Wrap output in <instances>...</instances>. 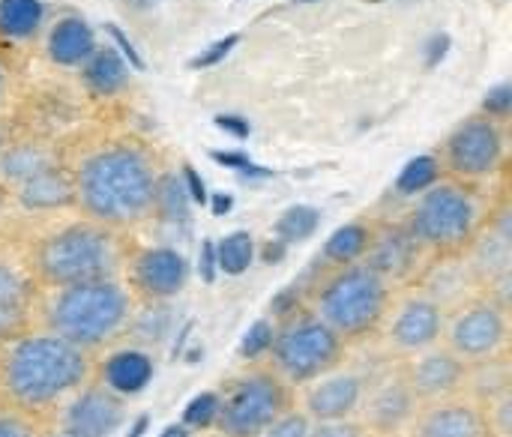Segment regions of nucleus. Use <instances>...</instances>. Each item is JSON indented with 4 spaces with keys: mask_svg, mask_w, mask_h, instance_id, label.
Instances as JSON below:
<instances>
[{
    "mask_svg": "<svg viewBox=\"0 0 512 437\" xmlns=\"http://www.w3.org/2000/svg\"><path fill=\"white\" fill-rule=\"evenodd\" d=\"M156 174L132 147L90 156L75 177V198L102 225H129L153 210Z\"/></svg>",
    "mask_w": 512,
    "mask_h": 437,
    "instance_id": "nucleus-1",
    "label": "nucleus"
},
{
    "mask_svg": "<svg viewBox=\"0 0 512 437\" xmlns=\"http://www.w3.org/2000/svg\"><path fill=\"white\" fill-rule=\"evenodd\" d=\"M84 378H87L84 348L54 333L18 339L0 366V384L6 396L21 408L51 405L66 393L78 390Z\"/></svg>",
    "mask_w": 512,
    "mask_h": 437,
    "instance_id": "nucleus-2",
    "label": "nucleus"
},
{
    "mask_svg": "<svg viewBox=\"0 0 512 437\" xmlns=\"http://www.w3.org/2000/svg\"><path fill=\"white\" fill-rule=\"evenodd\" d=\"M129 321V297L111 279H90L60 288L48 306V330L78 348H96L114 339Z\"/></svg>",
    "mask_w": 512,
    "mask_h": 437,
    "instance_id": "nucleus-3",
    "label": "nucleus"
},
{
    "mask_svg": "<svg viewBox=\"0 0 512 437\" xmlns=\"http://www.w3.org/2000/svg\"><path fill=\"white\" fill-rule=\"evenodd\" d=\"M387 279H381L366 264H345L333 273L321 291L315 315L339 336V339H360L378 327L387 309Z\"/></svg>",
    "mask_w": 512,
    "mask_h": 437,
    "instance_id": "nucleus-4",
    "label": "nucleus"
},
{
    "mask_svg": "<svg viewBox=\"0 0 512 437\" xmlns=\"http://www.w3.org/2000/svg\"><path fill=\"white\" fill-rule=\"evenodd\" d=\"M276 375L285 384H309L333 372L342 360V339L309 312H294L282 318V327L270 342Z\"/></svg>",
    "mask_w": 512,
    "mask_h": 437,
    "instance_id": "nucleus-5",
    "label": "nucleus"
},
{
    "mask_svg": "<svg viewBox=\"0 0 512 437\" xmlns=\"http://www.w3.org/2000/svg\"><path fill=\"white\" fill-rule=\"evenodd\" d=\"M114 243L96 225H69L51 234L36 255L42 279L54 288L105 279L114 270Z\"/></svg>",
    "mask_w": 512,
    "mask_h": 437,
    "instance_id": "nucleus-6",
    "label": "nucleus"
},
{
    "mask_svg": "<svg viewBox=\"0 0 512 437\" xmlns=\"http://www.w3.org/2000/svg\"><path fill=\"white\" fill-rule=\"evenodd\" d=\"M291 408L285 381L276 372H252L237 378L219 396L213 426L222 437H258Z\"/></svg>",
    "mask_w": 512,
    "mask_h": 437,
    "instance_id": "nucleus-7",
    "label": "nucleus"
},
{
    "mask_svg": "<svg viewBox=\"0 0 512 437\" xmlns=\"http://www.w3.org/2000/svg\"><path fill=\"white\" fill-rule=\"evenodd\" d=\"M477 225V207L471 195L459 186H429L411 213L408 231L420 246L456 249L471 240Z\"/></svg>",
    "mask_w": 512,
    "mask_h": 437,
    "instance_id": "nucleus-8",
    "label": "nucleus"
},
{
    "mask_svg": "<svg viewBox=\"0 0 512 437\" xmlns=\"http://www.w3.org/2000/svg\"><path fill=\"white\" fill-rule=\"evenodd\" d=\"M447 342L450 351L465 363L495 357L507 342V312L492 300L471 303L453 318L447 330Z\"/></svg>",
    "mask_w": 512,
    "mask_h": 437,
    "instance_id": "nucleus-9",
    "label": "nucleus"
},
{
    "mask_svg": "<svg viewBox=\"0 0 512 437\" xmlns=\"http://www.w3.org/2000/svg\"><path fill=\"white\" fill-rule=\"evenodd\" d=\"M504 135L495 117H468L447 141V165L459 177H486L501 165Z\"/></svg>",
    "mask_w": 512,
    "mask_h": 437,
    "instance_id": "nucleus-10",
    "label": "nucleus"
},
{
    "mask_svg": "<svg viewBox=\"0 0 512 437\" xmlns=\"http://www.w3.org/2000/svg\"><path fill=\"white\" fill-rule=\"evenodd\" d=\"M465 375H468V363L456 357L450 348L447 351L426 348L408 366L405 381L411 384L420 402H438V399H450L453 393H459L465 387Z\"/></svg>",
    "mask_w": 512,
    "mask_h": 437,
    "instance_id": "nucleus-11",
    "label": "nucleus"
},
{
    "mask_svg": "<svg viewBox=\"0 0 512 437\" xmlns=\"http://www.w3.org/2000/svg\"><path fill=\"white\" fill-rule=\"evenodd\" d=\"M411 437H489V423L477 402L438 399L414 414Z\"/></svg>",
    "mask_w": 512,
    "mask_h": 437,
    "instance_id": "nucleus-12",
    "label": "nucleus"
},
{
    "mask_svg": "<svg viewBox=\"0 0 512 437\" xmlns=\"http://www.w3.org/2000/svg\"><path fill=\"white\" fill-rule=\"evenodd\" d=\"M123 423L120 393L111 387H87L63 414L66 437H111Z\"/></svg>",
    "mask_w": 512,
    "mask_h": 437,
    "instance_id": "nucleus-13",
    "label": "nucleus"
},
{
    "mask_svg": "<svg viewBox=\"0 0 512 437\" xmlns=\"http://www.w3.org/2000/svg\"><path fill=\"white\" fill-rule=\"evenodd\" d=\"M363 396H366V381L360 375L327 372L309 381V390L303 396V414L309 420H348L360 411Z\"/></svg>",
    "mask_w": 512,
    "mask_h": 437,
    "instance_id": "nucleus-14",
    "label": "nucleus"
},
{
    "mask_svg": "<svg viewBox=\"0 0 512 437\" xmlns=\"http://www.w3.org/2000/svg\"><path fill=\"white\" fill-rule=\"evenodd\" d=\"M417 405H420V399L414 396V390L405 381V375L384 378L360 402L366 426L372 432H378V435H393V432L411 426V420L417 414Z\"/></svg>",
    "mask_w": 512,
    "mask_h": 437,
    "instance_id": "nucleus-15",
    "label": "nucleus"
},
{
    "mask_svg": "<svg viewBox=\"0 0 512 437\" xmlns=\"http://www.w3.org/2000/svg\"><path fill=\"white\" fill-rule=\"evenodd\" d=\"M441 333H444V306L435 303L432 297L408 300L390 324V342L405 354H420L432 348L441 339Z\"/></svg>",
    "mask_w": 512,
    "mask_h": 437,
    "instance_id": "nucleus-16",
    "label": "nucleus"
},
{
    "mask_svg": "<svg viewBox=\"0 0 512 437\" xmlns=\"http://www.w3.org/2000/svg\"><path fill=\"white\" fill-rule=\"evenodd\" d=\"M186 276H189L186 258L165 246L147 249L135 261V285L150 300H171L174 294L183 291Z\"/></svg>",
    "mask_w": 512,
    "mask_h": 437,
    "instance_id": "nucleus-17",
    "label": "nucleus"
},
{
    "mask_svg": "<svg viewBox=\"0 0 512 437\" xmlns=\"http://www.w3.org/2000/svg\"><path fill=\"white\" fill-rule=\"evenodd\" d=\"M417 252H420V243L408 228H387L384 234L369 240L363 264L372 267L381 279H402L414 270Z\"/></svg>",
    "mask_w": 512,
    "mask_h": 437,
    "instance_id": "nucleus-18",
    "label": "nucleus"
},
{
    "mask_svg": "<svg viewBox=\"0 0 512 437\" xmlns=\"http://www.w3.org/2000/svg\"><path fill=\"white\" fill-rule=\"evenodd\" d=\"M18 186V201L27 210H57L75 201V180L57 165L42 168L39 174L27 177Z\"/></svg>",
    "mask_w": 512,
    "mask_h": 437,
    "instance_id": "nucleus-19",
    "label": "nucleus"
},
{
    "mask_svg": "<svg viewBox=\"0 0 512 437\" xmlns=\"http://www.w3.org/2000/svg\"><path fill=\"white\" fill-rule=\"evenodd\" d=\"M96 48V39H93V30L81 21V18H63L57 21V27L51 30V39H48V51L57 63L63 66H78L84 63Z\"/></svg>",
    "mask_w": 512,
    "mask_h": 437,
    "instance_id": "nucleus-20",
    "label": "nucleus"
},
{
    "mask_svg": "<svg viewBox=\"0 0 512 437\" xmlns=\"http://www.w3.org/2000/svg\"><path fill=\"white\" fill-rule=\"evenodd\" d=\"M150 375H153V363H150V357H144L138 351L114 354L102 369V381L114 393H135L150 381Z\"/></svg>",
    "mask_w": 512,
    "mask_h": 437,
    "instance_id": "nucleus-21",
    "label": "nucleus"
},
{
    "mask_svg": "<svg viewBox=\"0 0 512 437\" xmlns=\"http://www.w3.org/2000/svg\"><path fill=\"white\" fill-rule=\"evenodd\" d=\"M84 81L96 93H117L129 81V63L114 48H93V54L84 60Z\"/></svg>",
    "mask_w": 512,
    "mask_h": 437,
    "instance_id": "nucleus-22",
    "label": "nucleus"
},
{
    "mask_svg": "<svg viewBox=\"0 0 512 437\" xmlns=\"http://www.w3.org/2000/svg\"><path fill=\"white\" fill-rule=\"evenodd\" d=\"M510 243L512 240L501 237L498 231H489L483 240H477V243H474V252H471V261H468V267H471L474 279H486V282H492V279H498V276L510 273V261H512Z\"/></svg>",
    "mask_w": 512,
    "mask_h": 437,
    "instance_id": "nucleus-23",
    "label": "nucleus"
},
{
    "mask_svg": "<svg viewBox=\"0 0 512 437\" xmlns=\"http://www.w3.org/2000/svg\"><path fill=\"white\" fill-rule=\"evenodd\" d=\"M465 387H471L474 396H477L480 402H486V405L495 402L498 396L510 393V366H507V360H501V357L495 354V357L468 363Z\"/></svg>",
    "mask_w": 512,
    "mask_h": 437,
    "instance_id": "nucleus-24",
    "label": "nucleus"
},
{
    "mask_svg": "<svg viewBox=\"0 0 512 437\" xmlns=\"http://www.w3.org/2000/svg\"><path fill=\"white\" fill-rule=\"evenodd\" d=\"M189 192H186V183L180 174H165V177H156V186H153V207L156 213L171 222V225H186L189 222Z\"/></svg>",
    "mask_w": 512,
    "mask_h": 437,
    "instance_id": "nucleus-25",
    "label": "nucleus"
},
{
    "mask_svg": "<svg viewBox=\"0 0 512 437\" xmlns=\"http://www.w3.org/2000/svg\"><path fill=\"white\" fill-rule=\"evenodd\" d=\"M369 240H372L369 228L360 225V222H351V225H342V228L333 231V237L324 243V252L321 255H324L327 264L345 267V264H354V261H360L366 255Z\"/></svg>",
    "mask_w": 512,
    "mask_h": 437,
    "instance_id": "nucleus-26",
    "label": "nucleus"
},
{
    "mask_svg": "<svg viewBox=\"0 0 512 437\" xmlns=\"http://www.w3.org/2000/svg\"><path fill=\"white\" fill-rule=\"evenodd\" d=\"M48 165H54L51 153L39 144H18L0 153V177L9 183H24Z\"/></svg>",
    "mask_w": 512,
    "mask_h": 437,
    "instance_id": "nucleus-27",
    "label": "nucleus"
},
{
    "mask_svg": "<svg viewBox=\"0 0 512 437\" xmlns=\"http://www.w3.org/2000/svg\"><path fill=\"white\" fill-rule=\"evenodd\" d=\"M42 3L39 0H0V33L24 39L36 33L42 24Z\"/></svg>",
    "mask_w": 512,
    "mask_h": 437,
    "instance_id": "nucleus-28",
    "label": "nucleus"
},
{
    "mask_svg": "<svg viewBox=\"0 0 512 437\" xmlns=\"http://www.w3.org/2000/svg\"><path fill=\"white\" fill-rule=\"evenodd\" d=\"M252 258H255V240L249 231H234L222 243H216V267L228 276L246 273Z\"/></svg>",
    "mask_w": 512,
    "mask_h": 437,
    "instance_id": "nucleus-29",
    "label": "nucleus"
},
{
    "mask_svg": "<svg viewBox=\"0 0 512 437\" xmlns=\"http://www.w3.org/2000/svg\"><path fill=\"white\" fill-rule=\"evenodd\" d=\"M321 225V213L315 207H306V204H297V207H288L279 222H276V237L282 243H300L306 237H312Z\"/></svg>",
    "mask_w": 512,
    "mask_h": 437,
    "instance_id": "nucleus-30",
    "label": "nucleus"
},
{
    "mask_svg": "<svg viewBox=\"0 0 512 437\" xmlns=\"http://www.w3.org/2000/svg\"><path fill=\"white\" fill-rule=\"evenodd\" d=\"M438 174H441V165L435 156H417L402 168V174L396 180V192L399 195H420L438 183Z\"/></svg>",
    "mask_w": 512,
    "mask_h": 437,
    "instance_id": "nucleus-31",
    "label": "nucleus"
},
{
    "mask_svg": "<svg viewBox=\"0 0 512 437\" xmlns=\"http://www.w3.org/2000/svg\"><path fill=\"white\" fill-rule=\"evenodd\" d=\"M471 276H474V273H471L468 264H444V267H438L435 276H432L429 297H432L435 303L444 306L447 297H456V294L465 291V282H468Z\"/></svg>",
    "mask_w": 512,
    "mask_h": 437,
    "instance_id": "nucleus-32",
    "label": "nucleus"
},
{
    "mask_svg": "<svg viewBox=\"0 0 512 437\" xmlns=\"http://www.w3.org/2000/svg\"><path fill=\"white\" fill-rule=\"evenodd\" d=\"M168 324H171V312L162 309V306H153V309H147L144 315H138V321H135V336H138L141 342H153V345H156V342L165 339Z\"/></svg>",
    "mask_w": 512,
    "mask_h": 437,
    "instance_id": "nucleus-33",
    "label": "nucleus"
},
{
    "mask_svg": "<svg viewBox=\"0 0 512 437\" xmlns=\"http://www.w3.org/2000/svg\"><path fill=\"white\" fill-rule=\"evenodd\" d=\"M309 417L303 411H285L279 420H273L258 437H306L309 435Z\"/></svg>",
    "mask_w": 512,
    "mask_h": 437,
    "instance_id": "nucleus-34",
    "label": "nucleus"
},
{
    "mask_svg": "<svg viewBox=\"0 0 512 437\" xmlns=\"http://www.w3.org/2000/svg\"><path fill=\"white\" fill-rule=\"evenodd\" d=\"M273 333H276V327H273L270 321L252 324V330H249V333L243 336V342H240V357L252 360V357L267 354V351H270V342H273Z\"/></svg>",
    "mask_w": 512,
    "mask_h": 437,
    "instance_id": "nucleus-35",
    "label": "nucleus"
},
{
    "mask_svg": "<svg viewBox=\"0 0 512 437\" xmlns=\"http://www.w3.org/2000/svg\"><path fill=\"white\" fill-rule=\"evenodd\" d=\"M216 405H219V396H216V393H204V396L192 399V405H189L186 414H183V426H195V429L213 426V420H216Z\"/></svg>",
    "mask_w": 512,
    "mask_h": 437,
    "instance_id": "nucleus-36",
    "label": "nucleus"
},
{
    "mask_svg": "<svg viewBox=\"0 0 512 437\" xmlns=\"http://www.w3.org/2000/svg\"><path fill=\"white\" fill-rule=\"evenodd\" d=\"M306 437H366V429L360 423L348 420H312Z\"/></svg>",
    "mask_w": 512,
    "mask_h": 437,
    "instance_id": "nucleus-37",
    "label": "nucleus"
},
{
    "mask_svg": "<svg viewBox=\"0 0 512 437\" xmlns=\"http://www.w3.org/2000/svg\"><path fill=\"white\" fill-rule=\"evenodd\" d=\"M0 303L24 306L27 303V282L12 270L0 264Z\"/></svg>",
    "mask_w": 512,
    "mask_h": 437,
    "instance_id": "nucleus-38",
    "label": "nucleus"
},
{
    "mask_svg": "<svg viewBox=\"0 0 512 437\" xmlns=\"http://www.w3.org/2000/svg\"><path fill=\"white\" fill-rule=\"evenodd\" d=\"M237 42H240V36L237 33H228L225 39H219V42H213L207 51H201L198 57H192V69H207V66H216L219 60H225L234 48H237Z\"/></svg>",
    "mask_w": 512,
    "mask_h": 437,
    "instance_id": "nucleus-39",
    "label": "nucleus"
},
{
    "mask_svg": "<svg viewBox=\"0 0 512 437\" xmlns=\"http://www.w3.org/2000/svg\"><path fill=\"white\" fill-rule=\"evenodd\" d=\"M24 306H12V303H0V342L18 339L24 330Z\"/></svg>",
    "mask_w": 512,
    "mask_h": 437,
    "instance_id": "nucleus-40",
    "label": "nucleus"
},
{
    "mask_svg": "<svg viewBox=\"0 0 512 437\" xmlns=\"http://www.w3.org/2000/svg\"><path fill=\"white\" fill-rule=\"evenodd\" d=\"M483 111H486V117H507L512 111V87L504 81V84H498L495 90H489L486 93V99H483Z\"/></svg>",
    "mask_w": 512,
    "mask_h": 437,
    "instance_id": "nucleus-41",
    "label": "nucleus"
},
{
    "mask_svg": "<svg viewBox=\"0 0 512 437\" xmlns=\"http://www.w3.org/2000/svg\"><path fill=\"white\" fill-rule=\"evenodd\" d=\"M213 162L228 165V168L240 171L243 177H273V171H270V168L252 165V159H246L243 153H213Z\"/></svg>",
    "mask_w": 512,
    "mask_h": 437,
    "instance_id": "nucleus-42",
    "label": "nucleus"
},
{
    "mask_svg": "<svg viewBox=\"0 0 512 437\" xmlns=\"http://www.w3.org/2000/svg\"><path fill=\"white\" fill-rule=\"evenodd\" d=\"M105 30H108V36L117 42V48H120V54L129 60V66H132V69H144V60H141V54H138V51H135V45H132V42L123 36V30H120L117 24H105Z\"/></svg>",
    "mask_w": 512,
    "mask_h": 437,
    "instance_id": "nucleus-43",
    "label": "nucleus"
},
{
    "mask_svg": "<svg viewBox=\"0 0 512 437\" xmlns=\"http://www.w3.org/2000/svg\"><path fill=\"white\" fill-rule=\"evenodd\" d=\"M297 306H300V288H297V285L285 288V291L270 303V309H273V315H276V318H288V315H294V312H297Z\"/></svg>",
    "mask_w": 512,
    "mask_h": 437,
    "instance_id": "nucleus-44",
    "label": "nucleus"
},
{
    "mask_svg": "<svg viewBox=\"0 0 512 437\" xmlns=\"http://www.w3.org/2000/svg\"><path fill=\"white\" fill-rule=\"evenodd\" d=\"M447 48H450V36L447 33H435L426 45V66H438L444 57H447Z\"/></svg>",
    "mask_w": 512,
    "mask_h": 437,
    "instance_id": "nucleus-45",
    "label": "nucleus"
},
{
    "mask_svg": "<svg viewBox=\"0 0 512 437\" xmlns=\"http://www.w3.org/2000/svg\"><path fill=\"white\" fill-rule=\"evenodd\" d=\"M198 264H201V279H204V282H213V279H216V243H213V240H204V243H201V258H198Z\"/></svg>",
    "mask_w": 512,
    "mask_h": 437,
    "instance_id": "nucleus-46",
    "label": "nucleus"
},
{
    "mask_svg": "<svg viewBox=\"0 0 512 437\" xmlns=\"http://www.w3.org/2000/svg\"><path fill=\"white\" fill-rule=\"evenodd\" d=\"M0 437H33L30 426L15 414H0Z\"/></svg>",
    "mask_w": 512,
    "mask_h": 437,
    "instance_id": "nucleus-47",
    "label": "nucleus"
},
{
    "mask_svg": "<svg viewBox=\"0 0 512 437\" xmlns=\"http://www.w3.org/2000/svg\"><path fill=\"white\" fill-rule=\"evenodd\" d=\"M183 183H186V192H189V198H192V201H198V204H204V201H207L204 180L195 174V168H192V165H186V168H183Z\"/></svg>",
    "mask_w": 512,
    "mask_h": 437,
    "instance_id": "nucleus-48",
    "label": "nucleus"
},
{
    "mask_svg": "<svg viewBox=\"0 0 512 437\" xmlns=\"http://www.w3.org/2000/svg\"><path fill=\"white\" fill-rule=\"evenodd\" d=\"M216 123H219V129H225V132H231L237 138H246L252 132V126L243 117H234V114H222V117H216Z\"/></svg>",
    "mask_w": 512,
    "mask_h": 437,
    "instance_id": "nucleus-49",
    "label": "nucleus"
},
{
    "mask_svg": "<svg viewBox=\"0 0 512 437\" xmlns=\"http://www.w3.org/2000/svg\"><path fill=\"white\" fill-rule=\"evenodd\" d=\"M285 246H288V243H282V240L276 237V240L264 249V261H267V264H276V261L285 255Z\"/></svg>",
    "mask_w": 512,
    "mask_h": 437,
    "instance_id": "nucleus-50",
    "label": "nucleus"
},
{
    "mask_svg": "<svg viewBox=\"0 0 512 437\" xmlns=\"http://www.w3.org/2000/svg\"><path fill=\"white\" fill-rule=\"evenodd\" d=\"M231 204H234L231 195H213V213H216V216H225V213L231 210Z\"/></svg>",
    "mask_w": 512,
    "mask_h": 437,
    "instance_id": "nucleus-51",
    "label": "nucleus"
},
{
    "mask_svg": "<svg viewBox=\"0 0 512 437\" xmlns=\"http://www.w3.org/2000/svg\"><path fill=\"white\" fill-rule=\"evenodd\" d=\"M159 437H189V429L186 426H168Z\"/></svg>",
    "mask_w": 512,
    "mask_h": 437,
    "instance_id": "nucleus-52",
    "label": "nucleus"
},
{
    "mask_svg": "<svg viewBox=\"0 0 512 437\" xmlns=\"http://www.w3.org/2000/svg\"><path fill=\"white\" fill-rule=\"evenodd\" d=\"M144 429H147V417H141V420H138L135 432H132V435H129V437H141V435H144Z\"/></svg>",
    "mask_w": 512,
    "mask_h": 437,
    "instance_id": "nucleus-53",
    "label": "nucleus"
},
{
    "mask_svg": "<svg viewBox=\"0 0 512 437\" xmlns=\"http://www.w3.org/2000/svg\"><path fill=\"white\" fill-rule=\"evenodd\" d=\"M0 84H3V69H0Z\"/></svg>",
    "mask_w": 512,
    "mask_h": 437,
    "instance_id": "nucleus-54",
    "label": "nucleus"
},
{
    "mask_svg": "<svg viewBox=\"0 0 512 437\" xmlns=\"http://www.w3.org/2000/svg\"><path fill=\"white\" fill-rule=\"evenodd\" d=\"M0 204H3V195H0Z\"/></svg>",
    "mask_w": 512,
    "mask_h": 437,
    "instance_id": "nucleus-55",
    "label": "nucleus"
},
{
    "mask_svg": "<svg viewBox=\"0 0 512 437\" xmlns=\"http://www.w3.org/2000/svg\"><path fill=\"white\" fill-rule=\"evenodd\" d=\"M0 147H3V141H0Z\"/></svg>",
    "mask_w": 512,
    "mask_h": 437,
    "instance_id": "nucleus-56",
    "label": "nucleus"
}]
</instances>
